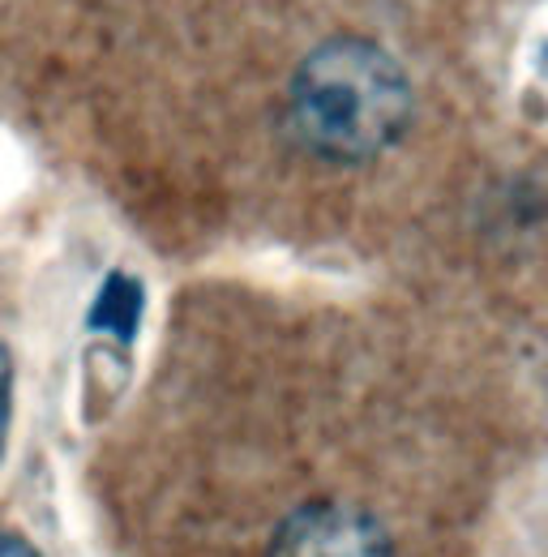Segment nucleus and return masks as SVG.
Listing matches in <instances>:
<instances>
[{
  "mask_svg": "<svg viewBox=\"0 0 548 557\" xmlns=\"http://www.w3.org/2000/svg\"><path fill=\"white\" fill-rule=\"evenodd\" d=\"M411 82L373 39L335 35L291 77L287 121L300 146L326 163H369L411 125Z\"/></svg>",
  "mask_w": 548,
  "mask_h": 557,
  "instance_id": "1",
  "label": "nucleus"
},
{
  "mask_svg": "<svg viewBox=\"0 0 548 557\" xmlns=\"http://www.w3.org/2000/svg\"><path fill=\"white\" fill-rule=\"evenodd\" d=\"M141 283L134 275H108L99 296H95V309H90V331H103V335H116L121 348H129L137 339V326H141Z\"/></svg>",
  "mask_w": 548,
  "mask_h": 557,
  "instance_id": "3",
  "label": "nucleus"
},
{
  "mask_svg": "<svg viewBox=\"0 0 548 557\" xmlns=\"http://www.w3.org/2000/svg\"><path fill=\"white\" fill-rule=\"evenodd\" d=\"M0 557H43L26 536H17V532H4L0 528Z\"/></svg>",
  "mask_w": 548,
  "mask_h": 557,
  "instance_id": "5",
  "label": "nucleus"
},
{
  "mask_svg": "<svg viewBox=\"0 0 548 557\" xmlns=\"http://www.w3.org/2000/svg\"><path fill=\"white\" fill-rule=\"evenodd\" d=\"M266 557H395V541L373 510L322 497L278 523Z\"/></svg>",
  "mask_w": 548,
  "mask_h": 557,
  "instance_id": "2",
  "label": "nucleus"
},
{
  "mask_svg": "<svg viewBox=\"0 0 548 557\" xmlns=\"http://www.w3.org/2000/svg\"><path fill=\"white\" fill-rule=\"evenodd\" d=\"M9 420H13V356L0 344V459L9 446Z\"/></svg>",
  "mask_w": 548,
  "mask_h": 557,
  "instance_id": "4",
  "label": "nucleus"
}]
</instances>
